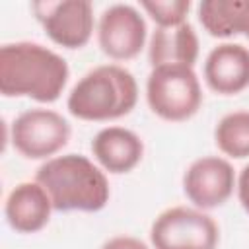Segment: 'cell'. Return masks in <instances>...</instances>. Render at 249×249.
Masks as SVG:
<instances>
[{"label": "cell", "instance_id": "1", "mask_svg": "<svg viewBox=\"0 0 249 249\" xmlns=\"http://www.w3.org/2000/svg\"><path fill=\"white\" fill-rule=\"evenodd\" d=\"M70 78L68 62L54 51L33 41L4 43L0 47V93L53 103Z\"/></svg>", "mask_w": 249, "mask_h": 249}, {"label": "cell", "instance_id": "2", "mask_svg": "<svg viewBox=\"0 0 249 249\" xmlns=\"http://www.w3.org/2000/svg\"><path fill=\"white\" fill-rule=\"evenodd\" d=\"M35 181L47 191L56 212H99L111 196L107 175L82 154L45 160Z\"/></svg>", "mask_w": 249, "mask_h": 249}, {"label": "cell", "instance_id": "3", "mask_svg": "<svg viewBox=\"0 0 249 249\" xmlns=\"http://www.w3.org/2000/svg\"><path fill=\"white\" fill-rule=\"evenodd\" d=\"M136 103L138 84L132 72L119 64H99L74 84L66 109L80 121L103 123L128 115Z\"/></svg>", "mask_w": 249, "mask_h": 249}, {"label": "cell", "instance_id": "4", "mask_svg": "<svg viewBox=\"0 0 249 249\" xmlns=\"http://www.w3.org/2000/svg\"><path fill=\"white\" fill-rule=\"evenodd\" d=\"M146 101L154 115L169 123L195 117L202 105L200 80L193 66H156L146 80Z\"/></svg>", "mask_w": 249, "mask_h": 249}, {"label": "cell", "instance_id": "5", "mask_svg": "<svg viewBox=\"0 0 249 249\" xmlns=\"http://www.w3.org/2000/svg\"><path fill=\"white\" fill-rule=\"evenodd\" d=\"M150 241L154 249H216L220 228L200 208L171 206L152 222Z\"/></svg>", "mask_w": 249, "mask_h": 249}, {"label": "cell", "instance_id": "6", "mask_svg": "<svg viewBox=\"0 0 249 249\" xmlns=\"http://www.w3.org/2000/svg\"><path fill=\"white\" fill-rule=\"evenodd\" d=\"M70 123L53 109H27L12 123V144L27 160H51L70 140Z\"/></svg>", "mask_w": 249, "mask_h": 249}, {"label": "cell", "instance_id": "7", "mask_svg": "<svg viewBox=\"0 0 249 249\" xmlns=\"http://www.w3.org/2000/svg\"><path fill=\"white\" fill-rule=\"evenodd\" d=\"M47 37L64 49H82L93 35V6L88 0H39L31 4Z\"/></svg>", "mask_w": 249, "mask_h": 249}, {"label": "cell", "instance_id": "8", "mask_svg": "<svg viewBox=\"0 0 249 249\" xmlns=\"http://www.w3.org/2000/svg\"><path fill=\"white\" fill-rule=\"evenodd\" d=\"M148 27L144 16L130 4L105 8L97 21V43L103 54L113 60H130L146 45Z\"/></svg>", "mask_w": 249, "mask_h": 249}, {"label": "cell", "instance_id": "9", "mask_svg": "<svg viewBox=\"0 0 249 249\" xmlns=\"http://www.w3.org/2000/svg\"><path fill=\"white\" fill-rule=\"evenodd\" d=\"M237 177L231 163L220 156H202L195 160L183 175V193L200 210L222 206L233 195Z\"/></svg>", "mask_w": 249, "mask_h": 249}, {"label": "cell", "instance_id": "10", "mask_svg": "<svg viewBox=\"0 0 249 249\" xmlns=\"http://www.w3.org/2000/svg\"><path fill=\"white\" fill-rule=\"evenodd\" d=\"M204 82L218 95H237L249 88V49L241 43H220L204 60Z\"/></svg>", "mask_w": 249, "mask_h": 249}, {"label": "cell", "instance_id": "11", "mask_svg": "<svg viewBox=\"0 0 249 249\" xmlns=\"http://www.w3.org/2000/svg\"><path fill=\"white\" fill-rule=\"evenodd\" d=\"M53 202L47 191L37 181L18 183L4 204V216L8 226L18 233H35L41 231L53 212Z\"/></svg>", "mask_w": 249, "mask_h": 249}, {"label": "cell", "instance_id": "12", "mask_svg": "<svg viewBox=\"0 0 249 249\" xmlns=\"http://www.w3.org/2000/svg\"><path fill=\"white\" fill-rule=\"evenodd\" d=\"M91 154L97 163L115 175L132 171L144 158L142 138L124 126H105L91 140Z\"/></svg>", "mask_w": 249, "mask_h": 249}, {"label": "cell", "instance_id": "13", "mask_svg": "<svg viewBox=\"0 0 249 249\" xmlns=\"http://www.w3.org/2000/svg\"><path fill=\"white\" fill-rule=\"evenodd\" d=\"M198 49V35L189 21L175 27H156L148 45V60L152 68L165 64L195 66Z\"/></svg>", "mask_w": 249, "mask_h": 249}, {"label": "cell", "instance_id": "14", "mask_svg": "<svg viewBox=\"0 0 249 249\" xmlns=\"http://www.w3.org/2000/svg\"><path fill=\"white\" fill-rule=\"evenodd\" d=\"M198 21L212 37L243 35L249 39V0H202Z\"/></svg>", "mask_w": 249, "mask_h": 249}, {"label": "cell", "instance_id": "15", "mask_svg": "<svg viewBox=\"0 0 249 249\" xmlns=\"http://www.w3.org/2000/svg\"><path fill=\"white\" fill-rule=\"evenodd\" d=\"M214 142L228 158H249V111H233L224 115L214 128Z\"/></svg>", "mask_w": 249, "mask_h": 249}, {"label": "cell", "instance_id": "16", "mask_svg": "<svg viewBox=\"0 0 249 249\" xmlns=\"http://www.w3.org/2000/svg\"><path fill=\"white\" fill-rule=\"evenodd\" d=\"M140 6L158 27H175L187 23L191 0H142Z\"/></svg>", "mask_w": 249, "mask_h": 249}, {"label": "cell", "instance_id": "17", "mask_svg": "<svg viewBox=\"0 0 249 249\" xmlns=\"http://www.w3.org/2000/svg\"><path fill=\"white\" fill-rule=\"evenodd\" d=\"M101 249H150L142 239L132 237V235H115L107 239Z\"/></svg>", "mask_w": 249, "mask_h": 249}, {"label": "cell", "instance_id": "18", "mask_svg": "<svg viewBox=\"0 0 249 249\" xmlns=\"http://www.w3.org/2000/svg\"><path fill=\"white\" fill-rule=\"evenodd\" d=\"M237 198H239V204L243 206V210L249 214V163L243 165V169L239 171L237 175Z\"/></svg>", "mask_w": 249, "mask_h": 249}]
</instances>
